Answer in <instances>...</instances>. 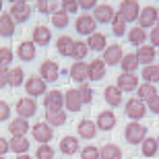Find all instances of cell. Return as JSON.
<instances>
[{
    "label": "cell",
    "mask_w": 159,
    "mask_h": 159,
    "mask_svg": "<svg viewBox=\"0 0 159 159\" xmlns=\"http://www.w3.org/2000/svg\"><path fill=\"white\" fill-rule=\"evenodd\" d=\"M145 136H147V128L139 122H130L124 130V139L126 143H132V145H139V143L145 141Z\"/></svg>",
    "instance_id": "obj_1"
},
{
    "label": "cell",
    "mask_w": 159,
    "mask_h": 159,
    "mask_svg": "<svg viewBox=\"0 0 159 159\" xmlns=\"http://www.w3.org/2000/svg\"><path fill=\"white\" fill-rule=\"evenodd\" d=\"M15 110H17V114L21 118H31V116H35V112H37V103L33 101V97H23V99L17 101Z\"/></svg>",
    "instance_id": "obj_2"
},
{
    "label": "cell",
    "mask_w": 159,
    "mask_h": 159,
    "mask_svg": "<svg viewBox=\"0 0 159 159\" xmlns=\"http://www.w3.org/2000/svg\"><path fill=\"white\" fill-rule=\"evenodd\" d=\"M141 6H139V2L136 0H124L122 4H120V15H122L126 21H134V19H139V15H141Z\"/></svg>",
    "instance_id": "obj_3"
},
{
    "label": "cell",
    "mask_w": 159,
    "mask_h": 159,
    "mask_svg": "<svg viewBox=\"0 0 159 159\" xmlns=\"http://www.w3.org/2000/svg\"><path fill=\"white\" fill-rule=\"evenodd\" d=\"M147 114V107L141 99H128L126 101V116L132 120H141Z\"/></svg>",
    "instance_id": "obj_4"
},
{
    "label": "cell",
    "mask_w": 159,
    "mask_h": 159,
    "mask_svg": "<svg viewBox=\"0 0 159 159\" xmlns=\"http://www.w3.org/2000/svg\"><path fill=\"white\" fill-rule=\"evenodd\" d=\"M75 29L81 35H91V33H95V19L91 15H81L75 23Z\"/></svg>",
    "instance_id": "obj_5"
},
{
    "label": "cell",
    "mask_w": 159,
    "mask_h": 159,
    "mask_svg": "<svg viewBox=\"0 0 159 159\" xmlns=\"http://www.w3.org/2000/svg\"><path fill=\"white\" fill-rule=\"evenodd\" d=\"M25 89H27V93H29L31 97H37V95L48 93V91H46V81H43L41 77H31V79H27Z\"/></svg>",
    "instance_id": "obj_6"
},
{
    "label": "cell",
    "mask_w": 159,
    "mask_h": 159,
    "mask_svg": "<svg viewBox=\"0 0 159 159\" xmlns=\"http://www.w3.org/2000/svg\"><path fill=\"white\" fill-rule=\"evenodd\" d=\"M122 48L118 46V43H112L110 48H106V52H103V62L106 64H110V66H114V64H120L122 62Z\"/></svg>",
    "instance_id": "obj_7"
},
{
    "label": "cell",
    "mask_w": 159,
    "mask_h": 159,
    "mask_svg": "<svg viewBox=\"0 0 159 159\" xmlns=\"http://www.w3.org/2000/svg\"><path fill=\"white\" fill-rule=\"evenodd\" d=\"M39 72H41V77H43V81L50 83V81H56V79H58L60 68L54 60H46V62L39 66Z\"/></svg>",
    "instance_id": "obj_8"
},
{
    "label": "cell",
    "mask_w": 159,
    "mask_h": 159,
    "mask_svg": "<svg viewBox=\"0 0 159 159\" xmlns=\"http://www.w3.org/2000/svg\"><path fill=\"white\" fill-rule=\"evenodd\" d=\"M33 139H35L37 143H41V145H46L50 139H52V126L50 124H43V122H39V124H35L33 126Z\"/></svg>",
    "instance_id": "obj_9"
},
{
    "label": "cell",
    "mask_w": 159,
    "mask_h": 159,
    "mask_svg": "<svg viewBox=\"0 0 159 159\" xmlns=\"http://www.w3.org/2000/svg\"><path fill=\"white\" fill-rule=\"evenodd\" d=\"M11 17L17 21V23H25L27 19L31 17V8L27 2H21V4H12L11 8Z\"/></svg>",
    "instance_id": "obj_10"
},
{
    "label": "cell",
    "mask_w": 159,
    "mask_h": 159,
    "mask_svg": "<svg viewBox=\"0 0 159 159\" xmlns=\"http://www.w3.org/2000/svg\"><path fill=\"white\" fill-rule=\"evenodd\" d=\"M136 85H139V77L134 72H122L118 77V87L122 91H134Z\"/></svg>",
    "instance_id": "obj_11"
},
{
    "label": "cell",
    "mask_w": 159,
    "mask_h": 159,
    "mask_svg": "<svg viewBox=\"0 0 159 159\" xmlns=\"http://www.w3.org/2000/svg\"><path fill=\"white\" fill-rule=\"evenodd\" d=\"M43 103H46L48 110H62V103H64V97L60 91H48L46 97H43Z\"/></svg>",
    "instance_id": "obj_12"
},
{
    "label": "cell",
    "mask_w": 159,
    "mask_h": 159,
    "mask_svg": "<svg viewBox=\"0 0 159 159\" xmlns=\"http://www.w3.org/2000/svg\"><path fill=\"white\" fill-rule=\"evenodd\" d=\"M70 77L75 79L77 83H85L89 79V64H85V62H75V64L70 66Z\"/></svg>",
    "instance_id": "obj_13"
},
{
    "label": "cell",
    "mask_w": 159,
    "mask_h": 159,
    "mask_svg": "<svg viewBox=\"0 0 159 159\" xmlns=\"http://www.w3.org/2000/svg\"><path fill=\"white\" fill-rule=\"evenodd\" d=\"M114 8L112 6H107V4H99V6H95V11H93V19L95 21H99V23H110L114 19Z\"/></svg>",
    "instance_id": "obj_14"
},
{
    "label": "cell",
    "mask_w": 159,
    "mask_h": 159,
    "mask_svg": "<svg viewBox=\"0 0 159 159\" xmlns=\"http://www.w3.org/2000/svg\"><path fill=\"white\" fill-rule=\"evenodd\" d=\"M157 8H153V6H145L143 8V12L139 15V21H141V27L145 29V27H151V25H155V21H157Z\"/></svg>",
    "instance_id": "obj_15"
},
{
    "label": "cell",
    "mask_w": 159,
    "mask_h": 159,
    "mask_svg": "<svg viewBox=\"0 0 159 159\" xmlns=\"http://www.w3.org/2000/svg\"><path fill=\"white\" fill-rule=\"evenodd\" d=\"M64 103H66V107H68L70 112H79V110H81L83 99H81V95H79V89H70V91H66Z\"/></svg>",
    "instance_id": "obj_16"
},
{
    "label": "cell",
    "mask_w": 159,
    "mask_h": 159,
    "mask_svg": "<svg viewBox=\"0 0 159 159\" xmlns=\"http://www.w3.org/2000/svg\"><path fill=\"white\" fill-rule=\"evenodd\" d=\"M75 43H77V41L72 39V37L62 35V37H58V41H56V48H58V52L62 54V56H72V52H75Z\"/></svg>",
    "instance_id": "obj_17"
},
{
    "label": "cell",
    "mask_w": 159,
    "mask_h": 159,
    "mask_svg": "<svg viewBox=\"0 0 159 159\" xmlns=\"http://www.w3.org/2000/svg\"><path fill=\"white\" fill-rule=\"evenodd\" d=\"M15 33V19L4 12V15H0V35L2 37H11Z\"/></svg>",
    "instance_id": "obj_18"
},
{
    "label": "cell",
    "mask_w": 159,
    "mask_h": 159,
    "mask_svg": "<svg viewBox=\"0 0 159 159\" xmlns=\"http://www.w3.org/2000/svg\"><path fill=\"white\" fill-rule=\"evenodd\" d=\"M27 128H29V124H27V118H15L11 120V126H8V130H11L12 136H25L27 134Z\"/></svg>",
    "instance_id": "obj_19"
},
{
    "label": "cell",
    "mask_w": 159,
    "mask_h": 159,
    "mask_svg": "<svg viewBox=\"0 0 159 159\" xmlns=\"http://www.w3.org/2000/svg\"><path fill=\"white\" fill-rule=\"evenodd\" d=\"M103 77H106V62H103V60H93V62L89 64V79L101 81Z\"/></svg>",
    "instance_id": "obj_20"
},
{
    "label": "cell",
    "mask_w": 159,
    "mask_h": 159,
    "mask_svg": "<svg viewBox=\"0 0 159 159\" xmlns=\"http://www.w3.org/2000/svg\"><path fill=\"white\" fill-rule=\"evenodd\" d=\"M103 97H106V101L110 106H120L122 103V89L120 87H106Z\"/></svg>",
    "instance_id": "obj_21"
},
{
    "label": "cell",
    "mask_w": 159,
    "mask_h": 159,
    "mask_svg": "<svg viewBox=\"0 0 159 159\" xmlns=\"http://www.w3.org/2000/svg\"><path fill=\"white\" fill-rule=\"evenodd\" d=\"M52 33L48 29L46 25H37L35 29H33V43H39V46H46L48 41H50Z\"/></svg>",
    "instance_id": "obj_22"
},
{
    "label": "cell",
    "mask_w": 159,
    "mask_h": 159,
    "mask_svg": "<svg viewBox=\"0 0 159 159\" xmlns=\"http://www.w3.org/2000/svg\"><path fill=\"white\" fill-rule=\"evenodd\" d=\"M46 122L50 126H62L66 122V114L62 110H48L46 112Z\"/></svg>",
    "instance_id": "obj_23"
},
{
    "label": "cell",
    "mask_w": 159,
    "mask_h": 159,
    "mask_svg": "<svg viewBox=\"0 0 159 159\" xmlns=\"http://www.w3.org/2000/svg\"><path fill=\"white\" fill-rule=\"evenodd\" d=\"M136 58H139V62H143V64H151L155 60V48L153 46H139Z\"/></svg>",
    "instance_id": "obj_24"
},
{
    "label": "cell",
    "mask_w": 159,
    "mask_h": 159,
    "mask_svg": "<svg viewBox=\"0 0 159 159\" xmlns=\"http://www.w3.org/2000/svg\"><path fill=\"white\" fill-rule=\"evenodd\" d=\"M97 126H99L101 130H112L114 126H116V116H114L112 112H101L99 116H97Z\"/></svg>",
    "instance_id": "obj_25"
},
{
    "label": "cell",
    "mask_w": 159,
    "mask_h": 159,
    "mask_svg": "<svg viewBox=\"0 0 159 159\" xmlns=\"http://www.w3.org/2000/svg\"><path fill=\"white\" fill-rule=\"evenodd\" d=\"M19 58L25 60V62H29V60L35 58V43H31V41H23V43L19 46Z\"/></svg>",
    "instance_id": "obj_26"
},
{
    "label": "cell",
    "mask_w": 159,
    "mask_h": 159,
    "mask_svg": "<svg viewBox=\"0 0 159 159\" xmlns=\"http://www.w3.org/2000/svg\"><path fill=\"white\" fill-rule=\"evenodd\" d=\"M99 157L101 159H122V151H120L116 145H103V147L99 149Z\"/></svg>",
    "instance_id": "obj_27"
},
{
    "label": "cell",
    "mask_w": 159,
    "mask_h": 159,
    "mask_svg": "<svg viewBox=\"0 0 159 159\" xmlns=\"http://www.w3.org/2000/svg\"><path fill=\"white\" fill-rule=\"evenodd\" d=\"M97 124H93L91 120H81V124H79V134L83 136V139H93L95 134H97V128H95Z\"/></svg>",
    "instance_id": "obj_28"
},
{
    "label": "cell",
    "mask_w": 159,
    "mask_h": 159,
    "mask_svg": "<svg viewBox=\"0 0 159 159\" xmlns=\"http://www.w3.org/2000/svg\"><path fill=\"white\" fill-rule=\"evenodd\" d=\"M77 149H79V143L75 136H64L62 141H60V151L64 155H72V153H77Z\"/></svg>",
    "instance_id": "obj_29"
},
{
    "label": "cell",
    "mask_w": 159,
    "mask_h": 159,
    "mask_svg": "<svg viewBox=\"0 0 159 159\" xmlns=\"http://www.w3.org/2000/svg\"><path fill=\"white\" fill-rule=\"evenodd\" d=\"M8 145H11V151H15V153H19V155L25 153V151L29 149V141H27L25 136H12Z\"/></svg>",
    "instance_id": "obj_30"
},
{
    "label": "cell",
    "mask_w": 159,
    "mask_h": 159,
    "mask_svg": "<svg viewBox=\"0 0 159 159\" xmlns=\"http://www.w3.org/2000/svg\"><path fill=\"white\" fill-rule=\"evenodd\" d=\"M128 39H130V43H134V46H143L145 39H147V33H145L143 27H132V29L128 31Z\"/></svg>",
    "instance_id": "obj_31"
},
{
    "label": "cell",
    "mask_w": 159,
    "mask_h": 159,
    "mask_svg": "<svg viewBox=\"0 0 159 159\" xmlns=\"http://www.w3.org/2000/svg\"><path fill=\"white\" fill-rule=\"evenodd\" d=\"M87 46L91 50H106V35H101V33H91L87 39Z\"/></svg>",
    "instance_id": "obj_32"
},
{
    "label": "cell",
    "mask_w": 159,
    "mask_h": 159,
    "mask_svg": "<svg viewBox=\"0 0 159 159\" xmlns=\"http://www.w3.org/2000/svg\"><path fill=\"white\" fill-rule=\"evenodd\" d=\"M120 64H122V70L124 72H134L136 66L141 64V62H139V58H136V54H126Z\"/></svg>",
    "instance_id": "obj_33"
},
{
    "label": "cell",
    "mask_w": 159,
    "mask_h": 159,
    "mask_svg": "<svg viewBox=\"0 0 159 159\" xmlns=\"http://www.w3.org/2000/svg\"><path fill=\"white\" fill-rule=\"evenodd\" d=\"M58 0H37V8L39 12H48V15H54L58 12Z\"/></svg>",
    "instance_id": "obj_34"
},
{
    "label": "cell",
    "mask_w": 159,
    "mask_h": 159,
    "mask_svg": "<svg viewBox=\"0 0 159 159\" xmlns=\"http://www.w3.org/2000/svg\"><path fill=\"white\" fill-rule=\"evenodd\" d=\"M155 93H157V89L153 87V85H151V83H145V85H143V87H139V99H147V101H151L155 97Z\"/></svg>",
    "instance_id": "obj_35"
},
{
    "label": "cell",
    "mask_w": 159,
    "mask_h": 159,
    "mask_svg": "<svg viewBox=\"0 0 159 159\" xmlns=\"http://www.w3.org/2000/svg\"><path fill=\"white\" fill-rule=\"evenodd\" d=\"M112 29H114V33L116 35H124L126 33V19L122 17V15H114V19H112Z\"/></svg>",
    "instance_id": "obj_36"
},
{
    "label": "cell",
    "mask_w": 159,
    "mask_h": 159,
    "mask_svg": "<svg viewBox=\"0 0 159 159\" xmlns=\"http://www.w3.org/2000/svg\"><path fill=\"white\" fill-rule=\"evenodd\" d=\"M157 149H159L157 139H145V141H143V155H145V157H153V155L157 153Z\"/></svg>",
    "instance_id": "obj_37"
},
{
    "label": "cell",
    "mask_w": 159,
    "mask_h": 159,
    "mask_svg": "<svg viewBox=\"0 0 159 159\" xmlns=\"http://www.w3.org/2000/svg\"><path fill=\"white\" fill-rule=\"evenodd\" d=\"M52 23H54V27H58V29H64L66 25H68V12H64V11L54 12V15H52Z\"/></svg>",
    "instance_id": "obj_38"
},
{
    "label": "cell",
    "mask_w": 159,
    "mask_h": 159,
    "mask_svg": "<svg viewBox=\"0 0 159 159\" xmlns=\"http://www.w3.org/2000/svg\"><path fill=\"white\" fill-rule=\"evenodd\" d=\"M143 79L147 83L159 81V66H145V68H143Z\"/></svg>",
    "instance_id": "obj_39"
},
{
    "label": "cell",
    "mask_w": 159,
    "mask_h": 159,
    "mask_svg": "<svg viewBox=\"0 0 159 159\" xmlns=\"http://www.w3.org/2000/svg\"><path fill=\"white\" fill-rule=\"evenodd\" d=\"M87 50H89L87 41H77V43H75V52H72V58L77 60V62H81V60L87 56Z\"/></svg>",
    "instance_id": "obj_40"
},
{
    "label": "cell",
    "mask_w": 159,
    "mask_h": 159,
    "mask_svg": "<svg viewBox=\"0 0 159 159\" xmlns=\"http://www.w3.org/2000/svg\"><path fill=\"white\" fill-rule=\"evenodd\" d=\"M12 60V50L11 48H0V68H6Z\"/></svg>",
    "instance_id": "obj_41"
},
{
    "label": "cell",
    "mask_w": 159,
    "mask_h": 159,
    "mask_svg": "<svg viewBox=\"0 0 159 159\" xmlns=\"http://www.w3.org/2000/svg\"><path fill=\"white\" fill-rule=\"evenodd\" d=\"M81 159H101L99 157V149L93 147V145H91V147H85L81 151Z\"/></svg>",
    "instance_id": "obj_42"
},
{
    "label": "cell",
    "mask_w": 159,
    "mask_h": 159,
    "mask_svg": "<svg viewBox=\"0 0 159 159\" xmlns=\"http://www.w3.org/2000/svg\"><path fill=\"white\" fill-rule=\"evenodd\" d=\"M21 83H23V68H12L11 70V85L12 87H19V85H21Z\"/></svg>",
    "instance_id": "obj_43"
},
{
    "label": "cell",
    "mask_w": 159,
    "mask_h": 159,
    "mask_svg": "<svg viewBox=\"0 0 159 159\" xmlns=\"http://www.w3.org/2000/svg\"><path fill=\"white\" fill-rule=\"evenodd\" d=\"M79 95H81L83 103H91V101H93V91L89 89V85H81V89H79Z\"/></svg>",
    "instance_id": "obj_44"
},
{
    "label": "cell",
    "mask_w": 159,
    "mask_h": 159,
    "mask_svg": "<svg viewBox=\"0 0 159 159\" xmlns=\"http://www.w3.org/2000/svg\"><path fill=\"white\" fill-rule=\"evenodd\" d=\"M54 157V149L50 145H41L37 149V159H52Z\"/></svg>",
    "instance_id": "obj_45"
},
{
    "label": "cell",
    "mask_w": 159,
    "mask_h": 159,
    "mask_svg": "<svg viewBox=\"0 0 159 159\" xmlns=\"http://www.w3.org/2000/svg\"><path fill=\"white\" fill-rule=\"evenodd\" d=\"M79 0H62V11L64 12H77Z\"/></svg>",
    "instance_id": "obj_46"
},
{
    "label": "cell",
    "mask_w": 159,
    "mask_h": 159,
    "mask_svg": "<svg viewBox=\"0 0 159 159\" xmlns=\"http://www.w3.org/2000/svg\"><path fill=\"white\" fill-rule=\"evenodd\" d=\"M8 118H11V106L6 101H0V122H4Z\"/></svg>",
    "instance_id": "obj_47"
},
{
    "label": "cell",
    "mask_w": 159,
    "mask_h": 159,
    "mask_svg": "<svg viewBox=\"0 0 159 159\" xmlns=\"http://www.w3.org/2000/svg\"><path fill=\"white\" fill-rule=\"evenodd\" d=\"M11 83V70L8 68H0V89L6 87Z\"/></svg>",
    "instance_id": "obj_48"
},
{
    "label": "cell",
    "mask_w": 159,
    "mask_h": 159,
    "mask_svg": "<svg viewBox=\"0 0 159 159\" xmlns=\"http://www.w3.org/2000/svg\"><path fill=\"white\" fill-rule=\"evenodd\" d=\"M79 6L85 11H91L93 6H97V0H79Z\"/></svg>",
    "instance_id": "obj_49"
},
{
    "label": "cell",
    "mask_w": 159,
    "mask_h": 159,
    "mask_svg": "<svg viewBox=\"0 0 159 159\" xmlns=\"http://www.w3.org/2000/svg\"><path fill=\"white\" fill-rule=\"evenodd\" d=\"M149 110H151V112H155V114H159V97H157V95L149 101Z\"/></svg>",
    "instance_id": "obj_50"
},
{
    "label": "cell",
    "mask_w": 159,
    "mask_h": 159,
    "mask_svg": "<svg viewBox=\"0 0 159 159\" xmlns=\"http://www.w3.org/2000/svg\"><path fill=\"white\" fill-rule=\"evenodd\" d=\"M8 149H11V145H8V141L0 136V155H4L6 151H8Z\"/></svg>",
    "instance_id": "obj_51"
},
{
    "label": "cell",
    "mask_w": 159,
    "mask_h": 159,
    "mask_svg": "<svg viewBox=\"0 0 159 159\" xmlns=\"http://www.w3.org/2000/svg\"><path fill=\"white\" fill-rule=\"evenodd\" d=\"M151 41H153L155 46H159V27H155V29L151 31Z\"/></svg>",
    "instance_id": "obj_52"
},
{
    "label": "cell",
    "mask_w": 159,
    "mask_h": 159,
    "mask_svg": "<svg viewBox=\"0 0 159 159\" xmlns=\"http://www.w3.org/2000/svg\"><path fill=\"white\" fill-rule=\"evenodd\" d=\"M17 159H31V157H29V155H25V153H21V155H19Z\"/></svg>",
    "instance_id": "obj_53"
},
{
    "label": "cell",
    "mask_w": 159,
    "mask_h": 159,
    "mask_svg": "<svg viewBox=\"0 0 159 159\" xmlns=\"http://www.w3.org/2000/svg\"><path fill=\"white\" fill-rule=\"evenodd\" d=\"M12 4H21V2H25V0H11Z\"/></svg>",
    "instance_id": "obj_54"
},
{
    "label": "cell",
    "mask_w": 159,
    "mask_h": 159,
    "mask_svg": "<svg viewBox=\"0 0 159 159\" xmlns=\"http://www.w3.org/2000/svg\"><path fill=\"white\" fill-rule=\"evenodd\" d=\"M0 11H2V0H0Z\"/></svg>",
    "instance_id": "obj_55"
},
{
    "label": "cell",
    "mask_w": 159,
    "mask_h": 159,
    "mask_svg": "<svg viewBox=\"0 0 159 159\" xmlns=\"http://www.w3.org/2000/svg\"><path fill=\"white\" fill-rule=\"evenodd\" d=\"M0 159H4V157H2V155H0Z\"/></svg>",
    "instance_id": "obj_56"
},
{
    "label": "cell",
    "mask_w": 159,
    "mask_h": 159,
    "mask_svg": "<svg viewBox=\"0 0 159 159\" xmlns=\"http://www.w3.org/2000/svg\"><path fill=\"white\" fill-rule=\"evenodd\" d=\"M157 21H159V15H157Z\"/></svg>",
    "instance_id": "obj_57"
},
{
    "label": "cell",
    "mask_w": 159,
    "mask_h": 159,
    "mask_svg": "<svg viewBox=\"0 0 159 159\" xmlns=\"http://www.w3.org/2000/svg\"><path fill=\"white\" fill-rule=\"evenodd\" d=\"M157 145H159V139H157Z\"/></svg>",
    "instance_id": "obj_58"
}]
</instances>
